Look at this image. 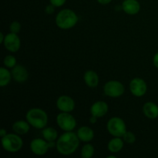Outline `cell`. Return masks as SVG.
<instances>
[{"mask_svg":"<svg viewBox=\"0 0 158 158\" xmlns=\"http://www.w3.org/2000/svg\"><path fill=\"white\" fill-rule=\"evenodd\" d=\"M111 1L112 0H97V2L101 5H107L110 2H111Z\"/></svg>","mask_w":158,"mask_h":158,"instance_id":"cell-29","label":"cell"},{"mask_svg":"<svg viewBox=\"0 0 158 158\" xmlns=\"http://www.w3.org/2000/svg\"><path fill=\"white\" fill-rule=\"evenodd\" d=\"M12 130L15 134H19V135L26 134L29 131V122H26L24 120L15 121L12 125Z\"/></svg>","mask_w":158,"mask_h":158,"instance_id":"cell-18","label":"cell"},{"mask_svg":"<svg viewBox=\"0 0 158 158\" xmlns=\"http://www.w3.org/2000/svg\"><path fill=\"white\" fill-rule=\"evenodd\" d=\"M94 148L93 145L88 144L84 145L82 148L81 156L83 158H90L94 156Z\"/></svg>","mask_w":158,"mask_h":158,"instance_id":"cell-22","label":"cell"},{"mask_svg":"<svg viewBox=\"0 0 158 158\" xmlns=\"http://www.w3.org/2000/svg\"><path fill=\"white\" fill-rule=\"evenodd\" d=\"M43 136L46 141H55V140H56L58 134L53 127H46L43 129Z\"/></svg>","mask_w":158,"mask_h":158,"instance_id":"cell-21","label":"cell"},{"mask_svg":"<svg viewBox=\"0 0 158 158\" xmlns=\"http://www.w3.org/2000/svg\"><path fill=\"white\" fill-rule=\"evenodd\" d=\"M26 120L33 127L43 129L47 125L48 116L43 110L40 108H32L26 114Z\"/></svg>","mask_w":158,"mask_h":158,"instance_id":"cell-3","label":"cell"},{"mask_svg":"<svg viewBox=\"0 0 158 158\" xmlns=\"http://www.w3.org/2000/svg\"><path fill=\"white\" fill-rule=\"evenodd\" d=\"M51 4L53 5L55 7H60V6H63L66 0H49Z\"/></svg>","mask_w":158,"mask_h":158,"instance_id":"cell-26","label":"cell"},{"mask_svg":"<svg viewBox=\"0 0 158 158\" xmlns=\"http://www.w3.org/2000/svg\"><path fill=\"white\" fill-rule=\"evenodd\" d=\"M12 75L13 80L18 83H24L29 77L27 69L22 65H16L12 68Z\"/></svg>","mask_w":158,"mask_h":158,"instance_id":"cell-12","label":"cell"},{"mask_svg":"<svg viewBox=\"0 0 158 158\" xmlns=\"http://www.w3.org/2000/svg\"><path fill=\"white\" fill-rule=\"evenodd\" d=\"M108 150L111 153H117L123 148V141L120 137H115L108 143Z\"/></svg>","mask_w":158,"mask_h":158,"instance_id":"cell-19","label":"cell"},{"mask_svg":"<svg viewBox=\"0 0 158 158\" xmlns=\"http://www.w3.org/2000/svg\"><path fill=\"white\" fill-rule=\"evenodd\" d=\"M78 22V16L73 10L65 9L60 11L56 17V23L62 29H69L76 26Z\"/></svg>","mask_w":158,"mask_h":158,"instance_id":"cell-2","label":"cell"},{"mask_svg":"<svg viewBox=\"0 0 158 158\" xmlns=\"http://www.w3.org/2000/svg\"><path fill=\"white\" fill-rule=\"evenodd\" d=\"M108 105L104 101H97L91 106L90 113L91 115L97 117H102L107 113Z\"/></svg>","mask_w":158,"mask_h":158,"instance_id":"cell-13","label":"cell"},{"mask_svg":"<svg viewBox=\"0 0 158 158\" xmlns=\"http://www.w3.org/2000/svg\"><path fill=\"white\" fill-rule=\"evenodd\" d=\"M103 91L106 96L110 97H120L124 93V86L120 82L117 80H111L104 85Z\"/></svg>","mask_w":158,"mask_h":158,"instance_id":"cell-7","label":"cell"},{"mask_svg":"<svg viewBox=\"0 0 158 158\" xmlns=\"http://www.w3.org/2000/svg\"><path fill=\"white\" fill-rule=\"evenodd\" d=\"M84 81L88 86L91 88L97 87L99 84V77L94 70H88L84 73Z\"/></svg>","mask_w":158,"mask_h":158,"instance_id":"cell-17","label":"cell"},{"mask_svg":"<svg viewBox=\"0 0 158 158\" xmlns=\"http://www.w3.org/2000/svg\"><path fill=\"white\" fill-rule=\"evenodd\" d=\"M97 118H98V117H95V116L92 115V117H91L90 119H89V121H90L91 123H96V121H97Z\"/></svg>","mask_w":158,"mask_h":158,"instance_id":"cell-30","label":"cell"},{"mask_svg":"<svg viewBox=\"0 0 158 158\" xmlns=\"http://www.w3.org/2000/svg\"><path fill=\"white\" fill-rule=\"evenodd\" d=\"M57 108L62 112H72L75 108V102L70 97L63 95L58 98L56 102Z\"/></svg>","mask_w":158,"mask_h":158,"instance_id":"cell-11","label":"cell"},{"mask_svg":"<svg viewBox=\"0 0 158 158\" xmlns=\"http://www.w3.org/2000/svg\"><path fill=\"white\" fill-rule=\"evenodd\" d=\"M3 44H4L5 48L9 52H15L19 49L21 42H20V39L17 35V34L10 32L6 35Z\"/></svg>","mask_w":158,"mask_h":158,"instance_id":"cell-10","label":"cell"},{"mask_svg":"<svg viewBox=\"0 0 158 158\" xmlns=\"http://www.w3.org/2000/svg\"><path fill=\"white\" fill-rule=\"evenodd\" d=\"M130 89L131 94L137 97H143L148 90L146 82L140 78H134L130 83Z\"/></svg>","mask_w":158,"mask_h":158,"instance_id":"cell-8","label":"cell"},{"mask_svg":"<svg viewBox=\"0 0 158 158\" xmlns=\"http://www.w3.org/2000/svg\"><path fill=\"white\" fill-rule=\"evenodd\" d=\"M143 112L148 118L156 119L158 117V106L153 102H148L143 105Z\"/></svg>","mask_w":158,"mask_h":158,"instance_id":"cell-15","label":"cell"},{"mask_svg":"<svg viewBox=\"0 0 158 158\" xmlns=\"http://www.w3.org/2000/svg\"><path fill=\"white\" fill-rule=\"evenodd\" d=\"M23 140L19 134H6L2 137V145L5 151L10 153L18 152L23 148Z\"/></svg>","mask_w":158,"mask_h":158,"instance_id":"cell-4","label":"cell"},{"mask_svg":"<svg viewBox=\"0 0 158 158\" xmlns=\"http://www.w3.org/2000/svg\"><path fill=\"white\" fill-rule=\"evenodd\" d=\"M12 73L9 72L6 68L2 67L0 69V86L3 87L10 83L12 79Z\"/></svg>","mask_w":158,"mask_h":158,"instance_id":"cell-20","label":"cell"},{"mask_svg":"<svg viewBox=\"0 0 158 158\" xmlns=\"http://www.w3.org/2000/svg\"><path fill=\"white\" fill-rule=\"evenodd\" d=\"M54 10H55V6H54L52 4L48 5V6L46 7V9H45V11H46V12L47 14L53 13Z\"/></svg>","mask_w":158,"mask_h":158,"instance_id":"cell-27","label":"cell"},{"mask_svg":"<svg viewBox=\"0 0 158 158\" xmlns=\"http://www.w3.org/2000/svg\"><path fill=\"white\" fill-rule=\"evenodd\" d=\"M6 134H7V133H6V130L1 129V131H0V136H1V137H4Z\"/></svg>","mask_w":158,"mask_h":158,"instance_id":"cell-31","label":"cell"},{"mask_svg":"<svg viewBox=\"0 0 158 158\" xmlns=\"http://www.w3.org/2000/svg\"><path fill=\"white\" fill-rule=\"evenodd\" d=\"M153 62H154V66H155L157 68H158V52L155 54V55H154Z\"/></svg>","mask_w":158,"mask_h":158,"instance_id":"cell-28","label":"cell"},{"mask_svg":"<svg viewBox=\"0 0 158 158\" xmlns=\"http://www.w3.org/2000/svg\"><path fill=\"white\" fill-rule=\"evenodd\" d=\"M5 37L6 36H4L2 32H1V33H0V43H3V42H4L5 40Z\"/></svg>","mask_w":158,"mask_h":158,"instance_id":"cell-32","label":"cell"},{"mask_svg":"<svg viewBox=\"0 0 158 158\" xmlns=\"http://www.w3.org/2000/svg\"><path fill=\"white\" fill-rule=\"evenodd\" d=\"M115 156H108L107 158H115Z\"/></svg>","mask_w":158,"mask_h":158,"instance_id":"cell-33","label":"cell"},{"mask_svg":"<svg viewBox=\"0 0 158 158\" xmlns=\"http://www.w3.org/2000/svg\"><path fill=\"white\" fill-rule=\"evenodd\" d=\"M107 131L114 137H123L127 132L125 122L120 117H113L107 123Z\"/></svg>","mask_w":158,"mask_h":158,"instance_id":"cell-5","label":"cell"},{"mask_svg":"<svg viewBox=\"0 0 158 158\" xmlns=\"http://www.w3.org/2000/svg\"><path fill=\"white\" fill-rule=\"evenodd\" d=\"M56 122L58 126L64 131H72L77 127L76 119L66 112H62L58 114Z\"/></svg>","mask_w":158,"mask_h":158,"instance_id":"cell-6","label":"cell"},{"mask_svg":"<svg viewBox=\"0 0 158 158\" xmlns=\"http://www.w3.org/2000/svg\"><path fill=\"white\" fill-rule=\"evenodd\" d=\"M123 10L129 15H135L140 12V5L137 0H124L122 3Z\"/></svg>","mask_w":158,"mask_h":158,"instance_id":"cell-14","label":"cell"},{"mask_svg":"<svg viewBox=\"0 0 158 158\" xmlns=\"http://www.w3.org/2000/svg\"><path fill=\"white\" fill-rule=\"evenodd\" d=\"M3 63L5 66L8 68H13L14 66H16V59L13 56H7L5 57L3 60Z\"/></svg>","mask_w":158,"mask_h":158,"instance_id":"cell-23","label":"cell"},{"mask_svg":"<svg viewBox=\"0 0 158 158\" xmlns=\"http://www.w3.org/2000/svg\"><path fill=\"white\" fill-rule=\"evenodd\" d=\"M79 139L83 142H89L94 139V132L89 127H82L77 133Z\"/></svg>","mask_w":158,"mask_h":158,"instance_id":"cell-16","label":"cell"},{"mask_svg":"<svg viewBox=\"0 0 158 158\" xmlns=\"http://www.w3.org/2000/svg\"><path fill=\"white\" fill-rule=\"evenodd\" d=\"M20 29H21V24L17 21L12 22L10 24V26H9L10 32H12V33L17 34L18 32H19Z\"/></svg>","mask_w":158,"mask_h":158,"instance_id":"cell-25","label":"cell"},{"mask_svg":"<svg viewBox=\"0 0 158 158\" xmlns=\"http://www.w3.org/2000/svg\"><path fill=\"white\" fill-rule=\"evenodd\" d=\"M80 140L77 134L72 131H66L57 140L56 145L57 151L63 155H70L77 150Z\"/></svg>","mask_w":158,"mask_h":158,"instance_id":"cell-1","label":"cell"},{"mask_svg":"<svg viewBox=\"0 0 158 158\" xmlns=\"http://www.w3.org/2000/svg\"><path fill=\"white\" fill-rule=\"evenodd\" d=\"M49 148V143L41 138L33 139L30 143L31 151L35 155H44L47 153Z\"/></svg>","mask_w":158,"mask_h":158,"instance_id":"cell-9","label":"cell"},{"mask_svg":"<svg viewBox=\"0 0 158 158\" xmlns=\"http://www.w3.org/2000/svg\"><path fill=\"white\" fill-rule=\"evenodd\" d=\"M123 140L127 143H134L136 141V137L134 133L131 131H127L124 135L123 136Z\"/></svg>","mask_w":158,"mask_h":158,"instance_id":"cell-24","label":"cell"}]
</instances>
